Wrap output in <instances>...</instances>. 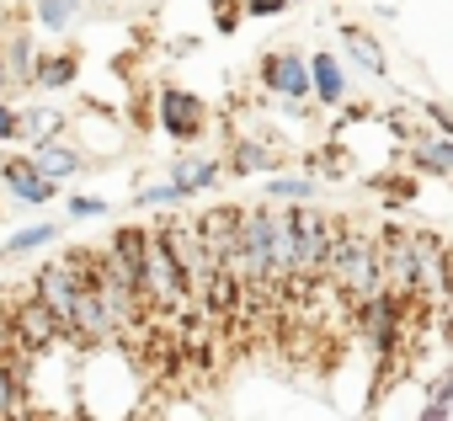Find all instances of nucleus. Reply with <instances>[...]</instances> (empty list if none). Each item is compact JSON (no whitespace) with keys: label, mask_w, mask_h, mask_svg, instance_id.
Listing matches in <instances>:
<instances>
[{"label":"nucleus","mask_w":453,"mask_h":421,"mask_svg":"<svg viewBox=\"0 0 453 421\" xmlns=\"http://www.w3.org/2000/svg\"><path fill=\"white\" fill-rule=\"evenodd\" d=\"M155 123H160V134H165V139L192 144V139H203V134H208V102H203L197 91L165 86V91L155 96Z\"/></svg>","instance_id":"4"},{"label":"nucleus","mask_w":453,"mask_h":421,"mask_svg":"<svg viewBox=\"0 0 453 421\" xmlns=\"http://www.w3.org/2000/svg\"><path fill=\"white\" fill-rule=\"evenodd\" d=\"M0 187H6L12 203H22V208H43V203H54V192H59V181H49V176L33 165V155H0Z\"/></svg>","instance_id":"8"},{"label":"nucleus","mask_w":453,"mask_h":421,"mask_svg":"<svg viewBox=\"0 0 453 421\" xmlns=\"http://www.w3.org/2000/svg\"><path fill=\"white\" fill-rule=\"evenodd\" d=\"M426 421H448L453 416V368H442L432 384H426V405H421Z\"/></svg>","instance_id":"21"},{"label":"nucleus","mask_w":453,"mask_h":421,"mask_svg":"<svg viewBox=\"0 0 453 421\" xmlns=\"http://www.w3.org/2000/svg\"><path fill=\"white\" fill-rule=\"evenodd\" d=\"M70 214H75V219H102L107 203H102V197H70Z\"/></svg>","instance_id":"26"},{"label":"nucleus","mask_w":453,"mask_h":421,"mask_svg":"<svg viewBox=\"0 0 453 421\" xmlns=\"http://www.w3.org/2000/svg\"><path fill=\"white\" fill-rule=\"evenodd\" d=\"M81 11V0H38V27L43 33H65Z\"/></svg>","instance_id":"22"},{"label":"nucleus","mask_w":453,"mask_h":421,"mask_svg":"<svg viewBox=\"0 0 453 421\" xmlns=\"http://www.w3.org/2000/svg\"><path fill=\"white\" fill-rule=\"evenodd\" d=\"M379 278L389 294L416 299V230L411 225H384L379 235Z\"/></svg>","instance_id":"3"},{"label":"nucleus","mask_w":453,"mask_h":421,"mask_svg":"<svg viewBox=\"0 0 453 421\" xmlns=\"http://www.w3.org/2000/svg\"><path fill=\"white\" fill-rule=\"evenodd\" d=\"M257 80L278 102H310V59L299 49H267L257 59Z\"/></svg>","instance_id":"6"},{"label":"nucleus","mask_w":453,"mask_h":421,"mask_svg":"<svg viewBox=\"0 0 453 421\" xmlns=\"http://www.w3.org/2000/svg\"><path fill=\"white\" fill-rule=\"evenodd\" d=\"M75 75H81V54H38V65H33V86H43V91H65V86H75Z\"/></svg>","instance_id":"17"},{"label":"nucleus","mask_w":453,"mask_h":421,"mask_svg":"<svg viewBox=\"0 0 453 421\" xmlns=\"http://www.w3.org/2000/svg\"><path fill=\"white\" fill-rule=\"evenodd\" d=\"M6 320H12V341H17V352H49V347H59L65 341V320L27 288V299L17 304V310H6Z\"/></svg>","instance_id":"5"},{"label":"nucleus","mask_w":453,"mask_h":421,"mask_svg":"<svg viewBox=\"0 0 453 421\" xmlns=\"http://www.w3.org/2000/svg\"><path fill=\"white\" fill-rule=\"evenodd\" d=\"M241 17H246L241 0H213V27H219V33H235V27H241Z\"/></svg>","instance_id":"25"},{"label":"nucleus","mask_w":453,"mask_h":421,"mask_svg":"<svg viewBox=\"0 0 453 421\" xmlns=\"http://www.w3.org/2000/svg\"><path fill=\"white\" fill-rule=\"evenodd\" d=\"M315 192H320V187H315L310 176H273V181L262 187L267 203H315Z\"/></svg>","instance_id":"20"},{"label":"nucleus","mask_w":453,"mask_h":421,"mask_svg":"<svg viewBox=\"0 0 453 421\" xmlns=\"http://www.w3.org/2000/svg\"><path fill=\"white\" fill-rule=\"evenodd\" d=\"M310 96L320 107H347V75L336 54H310Z\"/></svg>","instance_id":"12"},{"label":"nucleus","mask_w":453,"mask_h":421,"mask_svg":"<svg viewBox=\"0 0 453 421\" xmlns=\"http://www.w3.org/2000/svg\"><path fill=\"white\" fill-rule=\"evenodd\" d=\"M442 288H448V304H453V246H448V272H442Z\"/></svg>","instance_id":"31"},{"label":"nucleus","mask_w":453,"mask_h":421,"mask_svg":"<svg viewBox=\"0 0 453 421\" xmlns=\"http://www.w3.org/2000/svg\"><path fill=\"white\" fill-rule=\"evenodd\" d=\"M192 225H197V241L208 251V267H230L235 272V262H241V208L219 203V208H208V214L192 219Z\"/></svg>","instance_id":"7"},{"label":"nucleus","mask_w":453,"mask_h":421,"mask_svg":"<svg viewBox=\"0 0 453 421\" xmlns=\"http://www.w3.org/2000/svg\"><path fill=\"white\" fill-rule=\"evenodd\" d=\"M0 54H6V70L17 86H33V65H38V49H33V33L12 27V33H0Z\"/></svg>","instance_id":"16"},{"label":"nucleus","mask_w":453,"mask_h":421,"mask_svg":"<svg viewBox=\"0 0 453 421\" xmlns=\"http://www.w3.org/2000/svg\"><path fill=\"white\" fill-rule=\"evenodd\" d=\"M33 165L49 176V181H65V176H81L86 171V155L59 134V139H43V144H33Z\"/></svg>","instance_id":"13"},{"label":"nucleus","mask_w":453,"mask_h":421,"mask_svg":"<svg viewBox=\"0 0 453 421\" xmlns=\"http://www.w3.org/2000/svg\"><path fill=\"white\" fill-rule=\"evenodd\" d=\"M192 192L187 187H176V181H160V187H144V192H134V208H181Z\"/></svg>","instance_id":"23"},{"label":"nucleus","mask_w":453,"mask_h":421,"mask_svg":"<svg viewBox=\"0 0 453 421\" xmlns=\"http://www.w3.org/2000/svg\"><path fill=\"white\" fill-rule=\"evenodd\" d=\"M342 49H347V59H352L363 75L389 80V54H384V43H379L368 27H342Z\"/></svg>","instance_id":"11"},{"label":"nucleus","mask_w":453,"mask_h":421,"mask_svg":"<svg viewBox=\"0 0 453 421\" xmlns=\"http://www.w3.org/2000/svg\"><path fill=\"white\" fill-rule=\"evenodd\" d=\"M326 283H331L347 304L379 294V288H384V278H379V241H373L368 230H357V225H336L331 251H326Z\"/></svg>","instance_id":"2"},{"label":"nucleus","mask_w":453,"mask_h":421,"mask_svg":"<svg viewBox=\"0 0 453 421\" xmlns=\"http://www.w3.org/2000/svg\"><path fill=\"white\" fill-rule=\"evenodd\" d=\"M54 241H59V225H27V230H17L6 246H0V262L33 256V251H43V246H54Z\"/></svg>","instance_id":"19"},{"label":"nucleus","mask_w":453,"mask_h":421,"mask_svg":"<svg viewBox=\"0 0 453 421\" xmlns=\"http://www.w3.org/2000/svg\"><path fill=\"white\" fill-rule=\"evenodd\" d=\"M17 139V107H6V96H0V144Z\"/></svg>","instance_id":"29"},{"label":"nucleus","mask_w":453,"mask_h":421,"mask_svg":"<svg viewBox=\"0 0 453 421\" xmlns=\"http://www.w3.org/2000/svg\"><path fill=\"white\" fill-rule=\"evenodd\" d=\"M288 230H294V278L283 283V299H310L326 283V251H331L336 219L315 203H294L288 208Z\"/></svg>","instance_id":"1"},{"label":"nucleus","mask_w":453,"mask_h":421,"mask_svg":"<svg viewBox=\"0 0 453 421\" xmlns=\"http://www.w3.org/2000/svg\"><path fill=\"white\" fill-rule=\"evenodd\" d=\"M59 134H65V112H59V107L33 102V107L17 112V139H22V144H43V139H59Z\"/></svg>","instance_id":"15"},{"label":"nucleus","mask_w":453,"mask_h":421,"mask_svg":"<svg viewBox=\"0 0 453 421\" xmlns=\"http://www.w3.org/2000/svg\"><path fill=\"white\" fill-rule=\"evenodd\" d=\"M283 155L267 149V139H235L230 144V160H224V171L230 176H262V171H278Z\"/></svg>","instance_id":"14"},{"label":"nucleus","mask_w":453,"mask_h":421,"mask_svg":"<svg viewBox=\"0 0 453 421\" xmlns=\"http://www.w3.org/2000/svg\"><path fill=\"white\" fill-rule=\"evenodd\" d=\"M288 6H304V0H288Z\"/></svg>","instance_id":"32"},{"label":"nucleus","mask_w":453,"mask_h":421,"mask_svg":"<svg viewBox=\"0 0 453 421\" xmlns=\"http://www.w3.org/2000/svg\"><path fill=\"white\" fill-rule=\"evenodd\" d=\"M17 91V80H12V70H6V54H0V96H12Z\"/></svg>","instance_id":"30"},{"label":"nucleus","mask_w":453,"mask_h":421,"mask_svg":"<svg viewBox=\"0 0 453 421\" xmlns=\"http://www.w3.org/2000/svg\"><path fill=\"white\" fill-rule=\"evenodd\" d=\"M33 294H38L59 320H70V304H75V294H81V278L65 267V256H59V262H43V267L33 272Z\"/></svg>","instance_id":"9"},{"label":"nucleus","mask_w":453,"mask_h":421,"mask_svg":"<svg viewBox=\"0 0 453 421\" xmlns=\"http://www.w3.org/2000/svg\"><path fill=\"white\" fill-rule=\"evenodd\" d=\"M421 112H426V123H437L442 134H453V107L448 102H421Z\"/></svg>","instance_id":"27"},{"label":"nucleus","mask_w":453,"mask_h":421,"mask_svg":"<svg viewBox=\"0 0 453 421\" xmlns=\"http://www.w3.org/2000/svg\"><path fill=\"white\" fill-rule=\"evenodd\" d=\"M219 176H224V160H192V155L171 160V181L187 192H208V187H219Z\"/></svg>","instance_id":"18"},{"label":"nucleus","mask_w":453,"mask_h":421,"mask_svg":"<svg viewBox=\"0 0 453 421\" xmlns=\"http://www.w3.org/2000/svg\"><path fill=\"white\" fill-rule=\"evenodd\" d=\"M379 187V197H384V208H405V203H416V176H379L373 181Z\"/></svg>","instance_id":"24"},{"label":"nucleus","mask_w":453,"mask_h":421,"mask_svg":"<svg viewBox=\"0 0 453 421\" xmlns=\"http://www.w3.org/2000/svg\"><path fill=\"white\" fill-rule=\"evenodd\" d=\"M246 17H283L288 11V0H241Z\"/></svg>","instance_id":"28"},{"label":"nucleus","mask_w":453,"mask_h":421,"mask_svg":"<svg viewBox=\"0 0 453 421\" xmlns=\"http://www.w3.org/2000/svg\"><path fill=\"white\" fill-rule=\"evenodd\" d=\"M405 155H411L416 171L453 181V134H421V139H405Z\"/></svg>","instance_id":"10"}]
</instances>
